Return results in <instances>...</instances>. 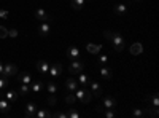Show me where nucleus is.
I'll return each mask as SVG.
<instances>
[{
    "mask_svg": "<svg viewBox=\"0 0 159 118\" xmlns=\"http://www.w3.org/2000/svg\"><path fill=\"white\" fill-rule=\"evenodd\" d=\"M3 97L11 104V102H16L18 99H19V94L16 93V91H13V89H10V91H7V93L3 94Z\"/></svg>",
    "mask_w": 159,
    "mask_h": 118,
    "instance_id": "nucleus-15",
    "label": "nucleus"
},
{
    "mask_svg": "<svg viewBox=\"0 0 159 118\" xmlns=\"http://www.w3.org/2000/svg\"><path fill=\"white\" fill-rule=\"evenodd\" d=\"M129 51H130V54H132V56H139V54H142V51H143V46H142V43L135 42V43H132V45H130Z\"/></svg>",
    "mask_w": 159,
    "mask_h": 118,
    "instance_id": "nucleus-14",
    "label": "nucleus"
},
{
    "mask_svg": "<svg viewBox=\"0 0 159 118\" xmlns=\"http://www.w3.org/2000/svg\"><path fill=\"white\" fill-rule=\"evenodd\" d=\"M110 42L113 43V48L116 53H121V51L124 50V37L119 34V32H111V37H110Z\"/></svg>",
    "mask_w": 159,
    "mask_h": 118,
    "instance_id": "nucleus-1",
    "label": "nucleus"
},
{
    "mask_svg": "<svg viewBox=\"0 0 159 118\" xmlns=\"http://www.w3.org/2000/svg\"><path fill=\"white\" fill-rule=\"evenodd\" d=\"M132 115H134V116H137V118H143V116H145V113H143V110H140V109H137V110H134V112H132Z\"/></svg>",
    "mask_w": 159,
    "mask_h": 118,
    "instance_id": "nucleus-34",
    "label": "nucleus"
},
{
    "mask_svg": "<svg viewBox=\"0 0 159 118\" xmlns=\"http://www.w3.org/2000/svg\"><path fill=\"white\" fill-rule=\"evenodd\" d=\"M84 2H86V0H72V8L73 10H81L83 8V5H84Z\"/></svg>",
    "mask_w": 159,
    "mask_h": 118,
    "instance_id": "nucleus-26",
    "label": "nucleus"
},
{
    "mask_svg": "<svg viewBox=\"0 0 159 118\" xmlns=\"http://www.w3.org/2000/svg\"><path fill=\"white\" fill-rule=\"evenodd\" d=\"M89 85H91V93H92V96L100 97V96L103 94V91H102V88H100V85H99L97 82H89Z\"/></svg>",
    "mask_w": 159,
    "mask_h": 118,
    "instance_id": "nucleus-12",
    "label": "nucleus"
},
{
    "mask_svg": "<svg viewBox=\"0 0 159 118\" xmlns=\"http://www.w3.org/2000/svg\"><path fill=\"white\" fill-rule=\"evenodd\" d=\"M48 104H49V106H54V104H56V96L54 94H49L48 96Z\"/></svg>",
    "mask_w": 159,
    "mask_h": 118,
    "instance_id": "nucleus-35",
    "label": "nucleus"
},
{
    "mask_svg": "<svg viewBox=\"0 0 159 118\" xmlns=\"http://www.w3.org/2000/svg\"><path fill=\"white\" fill-rule=\"evenodd\" d=\"M37 106L34 102H29L27 106H25V112H24V116L25 118H35V112H37Z\"/></svg>",
    "mask_w": 159,
    "mask_h": 118,
    "instance_id": "nucleus-9",
    "label": "nucleus"
},
{
    "mask_svg": "<svg viewBox=\"0 0 159 118\" xmlns=\"http://www.w3.org/2000/svg\"><path fill=\"white\" fill-rule=\"evenodd\" d=\"M35 19L42 21V22H48V21L51 19V16L48 15L43 8H37V10H35Z\"/></svg>",
    "mask_w": 159,
    "mask_h": 118,
    "instance_id": "nucleus-7",
    "label": "nucleus"
},
{
    "mask_svg": "<svg viewBox=\"0 0 159 118\" xmlns=\"http://www.w3.org/2000/svg\"><path fill=\"white\" fill-rule=\"evenodd\" d=\"M78 75H80V77H78V82H80V83H81V85H89L91 78H89L86 73H83V72H81V73H78Z\"/></svg>",
    "mask_w": 159,
    "mask_h": 118,
    "instance_id": "nucleus-27",
    "label": "nucleus"
},
{
    "mask_svg": "<svg viewBox=\"0 0 159 118\" xmlns=\"http://www.w3.org/2000/svg\"><path fill=\"white\" fill-rule=\"evenodd\" d=\"M75 101H76V97H75V94H73V93H69L67 96H65V102L70 104V106H72V104H75Z\"/></svg>",
    "mask_w": 159,
    "mask_h": 118,
    "instance_id": "nucleus-30",
    "label": "nucleus"
},
{
    "mask_svg": "<svg viewBox=\"0 0 159 118\" xmlns=\"http://www.w3.org/2000/svg\"><path fill=\"white\" fill-rule=\"evenodd\" d=\"M16 75H18V80H19L21 83L30 85V83L34 82V78H32V75H30L29 72H21V73H16Z\"/></svg>",
    "mask_w": 159,
    "mask_h": 118,
    "instance_id": "nucleus-11",
    "label": "nucleus"
},
{
    "mask_svg": "<svg viewBox=\"0 0 159 118\" xmlns=\"http://www.w3.org/2000/svg\"><path fill=\"white\" fill-rule=\"evenodd\" d=\"M62 64L61 62H56V64H52V65H49V70H48V73H49V77L54 80V78H57L61 73H62Z\"/></svg>",
    "mask_w": 159,
    "mask_h": 118,
    "instance_id": "nucleus-4",
    "label": "nucleus"
},
{
    "mask_svg": "<svg viewBox=\"0 0 159 118\" xmlns=\"http://www.w3.org/2000/svg\"><path fill=\"white\" fill-rule=\"evenodd\" d=\"M7 16H8V11L0 8V19H7Z\"/></svg>",
    "mask_w": 159,
    "mask_h": 118,
    "instance_id": "nucleus-36",
    "label": "nucleus"
},
{
    "mask_svg": "<svg viewBox=\"0 0 159 118\" xmlns=\"http://www.w3.org/2000/svg\"><path fill=\"white\" fill-rule=\"evenodd\" d=\"M73 94H75V97L81 102V104H88V102H91L92 97H94L91 91H86V89H83V88H76V89L73 91Z\"/></svg>",
    "mask_w": 159,
    "mask_h": 118,
    "instance_id": "nucleus-2",
    "label": "nucleus"
},
{
    "mask_svg": "<svg viewBox=\"0 0 159 118\" xmlns=\"http://www.w3.org/2000/svg\"><path fill=\"white\" fill-rule=\"evenodd\" d=\"M137 2H140V0H137Z\"/></svg>",
    "mask_w": 159,
    "mask_h": 118,
    "instance_id": "nucleus-40",
    "label": "nucleus"
},
{
    "mask_svg": "<svg viewBox=\"0 0 159 118\" xmlns=\"http://www.w3.org/2000/svg\"><path fill=\"white\" fill-rule=\"evenodd\" d=\"M8 80L10 78H7V77H0V91H3L5 88H7V85H8Z\"/></svg>",
    "mask_w": 159,
    "mask_h": 118,
    "instance_id": "nucleus-29",
    "label": "nucleus"
},
{
    "mask_svg": "<svg viewBox=\"0 0 159 118\" xmlns=\"http://www.w3.org/2000/svg\"><path fill=\"white\" fill-rule=\"evenodd\" d=\"M8 35H10V37H16V35H18V31H16V29H11V31H8Z\"/></svg>",
    "mask_w": 159,
    "mask_h": 118,
    "instance_id": "nucleus-38",
    "label": "nucleus"
},
{
    "mask_svg": "<svg viewBox=\"0 0 159 118\" xmlns=\"http://www.w3.org/2000/svg\"><path fill=\"white\" fill-rule=\"evenodd\" d=\"M30 91V85H25V83H21V86H19V94H22V96H25Z\"/></svg>",
    "mask_w": 159,
    "mask_h": 118,
    "instance_id": "nucleus-28",
    "label": "nucleus"
},
{
    "mask_svg": "<svg viewBox=\"0 0 159 118\" xmlns=\"http://www.w3.org/2000/svg\"><path fill=\"white\" fill-rule=\"evenodd\" d=\"M2 73H3V62L0 61V75H2Z\"/></svg>",
    "mask_w": 159,
    "mask_h": 118,
    "instance_id": "nucleus-39",
    "label": "nucleus"
},
{
    "mask_svg": "<svg viewBox=\"0 0 159 118\" xmlns=\"http://www.w3.org/2000/svg\"><path fill=\"white\" fill-rule=\"evenodd\" d=\"M145 101L150 102L153 107H159V99H157V93H153L151 96H147L145 97Z\"/></svg>",
    "mask_w": 159,
    "mask_h": 118,
    "instance_id": "nucleus-22",
    "label": "nucleus"
},
{
    "mask_svg": "<svg viewBox=\"0 0 159 118\" xmlns=\"http://www.w3.org/2000/svg\"><path fill=\"white\" fill-rule=\"evenodd\" d=\"M107 61H108V56L107 54H100L99 59H97V64L99 65H105V64H107Z\"/></svg>",
    "mask_w": 159,
    "mask_h": 118,
    "instance_id": "nucleus-31",
    "label": "nucleus"
},
{
    "mask_svg": "<svg viewBox=\"0 0 159 118\" xmlns=\"http://www.w3.org/2000/svg\"><path fill=\"white\" fill-rule=\"evenodd\" d=\"M10 109H11L10 102H8L5 97H0V112H2V113H8Z\"/></svg>",
    "mask_w": 159,
    "mask_h": 118,
    "instance_id": "nucleus-19",
    "label": "nucleus"
},
{
    "mask_svg": "<svg viewBox=\"0 0 159 118\" xmlns=\"http://www.w3.org/2000/svg\"><path fill=\"white\" fill-rule=\"evenodd\" d=\"M48 116H52L48 110H45V109H37V112H35V118H48Z\"/></svg>",
    "mask_w": 159,
    "mask_h": 118,
    "instance_id": "nucleus-25",
    "label": "nucleus"
},
{
    "mask_svg": "<svg viewBox=\"0 0 159 118\" xmlns=\"http://www.w3.org/2000/svg\"><path fill=\"white\" fill-rule=\"evenodd\" d=\"M100 77L103 78V80H110L111 78V69H108L107 65H102L100 67Z\"/></svg>",
    "mask_w": 159,
    "mask_h": 118,
    "instance_id": "nucleus-20",
    "label": "nucleus"
},
{
    "mask_svg": "<svg viewBox=\"0 0 159 118\" xmlns=\"http://www.w3.org/2000/svg\"><path fill=\"white\" fill-rule=\"evenodd\" d=\"M84 67H86L84 62H78V61L75 59V61H72V64L69 65V72H70L72 75H78V73L83 72Z\"/></svg>",
    "mask_w": 159,
    "mask_h": 118,
    "instance_id": "nucleus-3",
    "label": "nucleus"
},
{
    "mask_svg": "<svg viewBox=\"0 0 159 118\" xmlns=\"http://www.w3.org/2000/svg\"><path fill=\"white\" fill-rule=\"evenodd\" d=\"M35 69H37L40 73L48 75V70H49V64H48V61H45V59H40V61L35 64Z\"/></svg>",
    "mask_w": 159,
    "mask_h": 118,
    "instance_id": "nucleus-6",
    "label": "nucleus"
},
{
    "mask_svg": "<svg viewBox=\"0 0 159 118\" xmlns=\"http://www.w3.org/2000/svg\"><path fill=\"white\" fill-rule=\"evenodd\" d=\"M105 110H107V112H105V116H107V118H113L115 116L113 110H110V109H105Z\"/></svg>",
    "mask_w": 159,
    "mask_h": 118,
    "instance_id": "nucleus-37",
    "label": "nucleus"
},
{
    "mask_svg": "<svg viewBox=\"0 0 159 118\" xmlns=\"http://www.w3.org/2000/svg\"><path fill=\"white\" fill-rule=\"evenodd\" d=\"M143 113H145V116H153V118H156V116H157V107H153V106L145 107Z\"/></svg>",
    "mask_w": 159,
    "mask_h": 118,
    "instance_id": "nucleus-23",
    "label": "nucleus"
},
{
    "mask_svg": "<svg viewBox=\"0 0 159 118\" xmlns=\"http://www.w3.org/2000/svg\"><path fill=\"white\" fill-rule=\"evenodd\" d=\"M65 88H67L69 93H73V91L78 88V82L75 78H69V80H65Z\"/></svg>",
    "mask_w": 159,
    "mask_h": 118,
    "instance_id": "nucleus-17",
    "label": "nucleus"
},
{
    "mask_svg": "<svg viewBox=\"0 0 159 118\" xmlns=\"http://www.w3.org/2000/svg\"><path fill=\"white\" fill-rule=\"evenodd\" d=\"M115 13L118 16H124L127 13V5L126 3H116L115 5Z\"/></svg>",
    "mask_w": 159,
    "mask_h": 118,
    "instance_id": "nucleus-18",
    "label": "nucleus"
},
{
    "mask_svg": "<svg viewBox=\"0 0 159 118\" xmlns=\"http://www.w3.org/2000/svg\"><path fill=\"white\" fill-rule=\"evenodd\" d=\"M16 73H18V65L16 64H3V73H2L3 77L10 78Z\"/></svg>",
    "mask_w": 159,
    "mask_h": 118,
    "instance_id": "nucleus-5",
    "label": "nucleus"
},
{
    "mask_svg": "<svg viewBox=\"0 0 159 118\" xmlns=\"http://www.w3.org/2000/svg\"><path fill=\"white\" fill-rule=\"evenodd\" d=\"M49 31H51V27H49V24H48V22H42V24L38 26V34H40V35H43V37L48 35Z\"/></svg>",
    "mask_w": 159,
    "mask_h": 118,
    "instance_id": "nucleus-21",
    "label": "nucleus"
},
{
    "mask_svg": "<svg viewBox=\"0 0 159 118\" xmlns=\"http://www.w3.org/2000/svg\"><path fill=\"white\" fill-rule=\"evenodd\" d=\"M102 107L113 110V109L116 107V101H115L113 97H110V96H105V97H103V102H102Z\"/></svg>",
    "mask_w": 159,
    "mask_h": 118,
    "instance_id": "nucleus-13",
    "label": "nucleus"
},
{
    "mask_svg": "<svg viewBox=\"0 0 159 118\" xmlns=\"http://www.w3.org/2000/svg\"><path fill=\"white\" fill-rule=\"evenodd\" d=\"M86 50H88V53H91V54H99L100 50H102V45H99V43H88Z\"/></svg>",
    "mask_w": 159,
    "mask_h": 118,
    "instance_id": "nucleus-16",
    "label": "nucleus"
},
{
    "mask_svg": "<svg viewBox=\"0 0 159 118\" xmlns=\"http://www.w3.org/2000/svg\"><path fill=\"white\" fill-rule=\"evenodd\" d=\"M7 37H8V29L0 26V38H7Z\"/></svg>",
    "mask_w": 159,
    "mask_h": 118,
    "instance_id": "nucleus-33",
    "label": "nucleus"
},
{
    "mask_svg": "<svg viewBox=\"0 0 159 118\" xmlns=\"http://www.w3.org/2000/svg\"><path fill=\"white\" fill-rule=\"evenodd\" d=\"M80 56H81V53H80V48H78V46H69V48H67V58H69V59L75 61V59H78Z\"/></svg>",
    "mask_w": 159,
    "mask_h": 118,
    "instance_id": "nucleus-10",
    "label": "nucleus"
},
{
    "mask_svg": "<svg viewBox=\"0 0 159 118\" xmlns=\"http://www.w3.org/2000/svg\"><path fill=\"white\" fill-rule=\"evenodd\" d=\"M80 116V113L75 110V109H69V112H67V118H78Z\"/></svg>",
    "mask_w": 159,
    "mask_h": 118,
    "instance_id": "nucleus-32",
    "label": "nucleus"
},
{
    "mask_svg": "<svg viewBox=\"0 0 159 118\" xmlns=\"http://www.w3.org/2000/svg\"><path fill=\"white\" fill-rule=\"evenodd\" d=\"M45 89V82L43 80H35L30 83V91H34L35 94H40Z\"/></svg>",
    "mask_w": 159,
    "mask_h": 118,
    "instance_id": "nucleus-8",
    "label": "nucleus"
},
{
    "mask_svg": "<svg viewBox=\"0 0 159 118\" xmlns=\"http://www.w3.org/2000/svg\"><path fill=\"white\" fill-rule=\"evenodd\" d=\"M45 88H46V91H48V94H56V93H57V86H56L54 82H48V83L45 85Z\"/></svg>",
    "mask_w": 159,
    "mask_h": 118,
    "instance_id": "nucleus-24",
    "label": "nucleus"
}]
</instances>
